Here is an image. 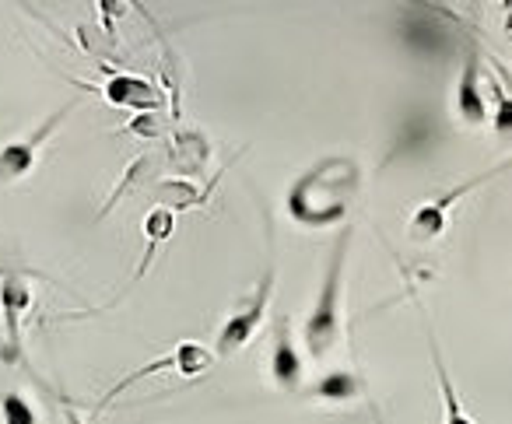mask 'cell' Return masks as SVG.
Returning <instances> with one entry per match:
<instances>
[{"instance_id": "d6986e66", "label": "cell", "mask_w": 512, "mask_h": 424, "mask_svg": "<svg viewBox=\"0 0 512 424\" xmlns=\"http://www.w3.org/2000/svg\"><path fill=\"white\" fill-rule=\"evenodd\" d=\"M491 95H495V130L512 137V95L498 81H491Z\"/></svg>"}, {"instance_id": "e0dca14e", "label": "cell", "mask_w": 512, "mask_h": 424, "mask_svg": "<svg viewBox=\"0 0 512 424\" xmlns=\"http://www.w3.org/2000/svg\"><path fill=\"white\" fill-rule=\"evenodd\" d=\"M148 165H151V162H148V158H144V155H141V158H134V162H130V169L123 172V183H120V186H113V193H109V200H106V207H102V211H99V218H106V214L113 211V207L120 204V200L127 197L130 190H134V186H137V179H141V172L148 169Z\"/></svg>"}, {"instance_id": "7402d4cb", "label": "cell", "mask_w": 512, "mask_h": 424, "mask_svg": "<svg viewBox=\"0 0 512 424\" xmlns=\"http://www.w3.org/2000/svg\"><path fill=\"white\" fill-rule=\"evenodd\" d=\"M123 4H127V8H134V11H137V15H141V18H144V22H148V25H151V29H155V32H158V39H162V25H158V18H155V15H151V11H148V4H144V0H123Z\"/></svg>"}, {"instance_id": "52a82bcc", "label": "cell", "mask_w": 512, "mask_h": 424, "mask_svg": "<svg viewBox=\"0 0 512 424\" xmlns=\"http://www.w3.org/2000/svg\"><path fill=\"white\" fill-rule=\"evenodd\" d=\"M71 109H74V102H67V106L57 109V113H53L32 137H25V141H11V144L0 148V183H18V179H25L32 169H36V151L43 148V141H50L53 130L67 120Z\"/></svg>"}, {"instance_id": "ac0fdd59", "label": "cell", "mask_w": 512, "mask_h": 424, "mask_svg": "<svg viewBox=\"0 0 512 424\" xmlns=\"http://www.w3.org/2000/svg\"><path fill=\"white\" fill-rule=\"evenodd\" d=\"M123 134H134L141 141H155V137L165 134V120L158 113H134L123 123Z\"/></svg>"}, {"instance_id": "30bf717a", "label": "cell", "mask_w": 512, "mask_h": 424, "mask_svg": "<svg viewBox=\"0 0 512 424\" xmlns=\"http://www.w3.org/2000/svg\"><path fill=\"white\" fill-rule=\"evenodd\" d=\"M271 379L278 389L295 393L302 382V354L292 337V319L278 316L274 319V340H271Z\"/></svg>"}, {"instance_id": "277c9868", "label": "cell", "mask_w": 512, "mask_h": 424, "mask_svg": "<svg viewBox=\"0 0 512 424\" xmlns=\"http://www.w3.org/2000/svg\"><path fill=\"white\" fill-rule=\"evenodd\" d=\"M214 368V354L207 351L204 344H197V340H183V344H176L169 354H162V358L148 361V365L134 368V372H127L120 382H113V386L106 389V396H102L99 403H95V414H102V410L109 407V403L120 400L127 389H134L141 379H148V375H158V372H179L183 379H197V375L211 372Z\"/></svg>"}, {"instance_id": "2e32d148", "label": "cell", "mask_w": 512, "mask_h": 424, "mask_svg": "<svg viewBox=\"0 0 512 424\" xmlns=\"http://www.w3.org/2000/svg\"><path fill=\"white\" fill-rule=\"evenodd\" d=\"M0 424H39V414L22 393H4L0 396Z\"/></svg>"}, {"instance_id": "4fadbf2b", "label": "cell", "mask_w": 512, "mask_h": 424, "mask_svg": "<svg viewBox=\"0 0 512 424\" xmlns=\"http://www.w3.org/2000/svg\"><path fill=\"white\" fill-rule=\"evenodd\" d=\"M172 232H176V214H172V211H165V207H158V204H155L148 214H144V239H148V249H144L141 267H137V270H134V277H130L127 291L141 284V277L151 270V263H155L158 249H162L165 242L172 239ZM127 291H123V295H127ZM123 295H120V298H123Z\"/></svg>"}, {"instance_id": "7a4b0ae2", "label": "cell", "mask_w": 512, "mask_h": 424, "mask_svg": "<svg viewBox=\"0 0 512 424\" xmlns=\"http://www.w3.org/2000/svg\"><path fill=\"white\" fill-rule=\"evenodd\" d=\"M351 239H355V228H341V239L330 249L327 270H323L320 295H316L313 309L302 326V340H306V351L316 361L327 358L337 344H341V305H344V274H348V256H351Z\"/></svg>"}, {"instance_id": "603a6c76", "label": "cell", "mask_w": 512, "mask_h": 424, "mask_svg": "<svg viewBox=\"0 0 512 424\" xmlns=\"http://www.w3.org/2000/svg\"><path fill=\"white\" fill-rule=\"evenodd\" d=\"M369 407H372V417H376V424H386V421H383V414H379V407H376V403H369Z\"/></svg>"}, {"instance_id": "44dd1931", "label": "cell", "mask_w": 512, "mask_h": 424, "mask_svg": "<svg viewBox=\"0 0 512 424\" xmlns=\"http://www.w3.org/2000/svg\"><path fill=\"white\" fill-rule=\"evenodd\" d=\"M397 4H404V8H411V11H435V15H446V18H456V22H463V18L456 15L453 8H446V4H435V0H397Z\"/></svg>"}, {"instance_id": "9c48e42d", "label": "cell", "mask_w": 512, "mask_h": 424, "mask_svg": "<svg viewBox=\"0 0 512 424\" xmlns=\"http://www.w3.org/2000/svg\"><path fill=\"white\" fill-rule=\"evenodd\" d=\"M453 102H456V116L467 127H481L488 120V106H484V92H481V53H477L474 43L467 46V57H463Z\"/></svg>"}, {"instance_id": "cb8c5ba5", "label": "cell", "mask_w": 512, "mask_h": 424, "mask_svg": "<svg viewBox=\"0 0 512 424\" xmlns=\"http://www.w3.org/2000/svg\"><path fill=\"white\" fill-rule=\"evenodd\" d=\"M435 4H442V0H435Z\"/></svg>"}, {"instance_id": "ba28073f", "label": "cell", "mask_w": 512, "mask_h": 424, "mask_svg": "<svg viewBox=\"0 0 512 424\" xmlns=\"http://www.w3.org/2000/svg\"><path fill=\"white\" fill-rule=\"evenodd\" d=\"M102 99L116 109H130V113H162L165 99L151 81L137 78V74H116L109 71V81L99 88Z\"/></svg>"}, {"instance_id": "7c38bea8", "label": "cell", "mask_w": 512, "mask_h": 424, "mask_svg": "<svg viewBox=\"0 0 512 424\" xmlns=\"http://www.w3.org/2000/svg\"><path fill=\"white\" fill-rule=\"evenodd\" d=\"M362 393H365L362 375L351 372V368H330V372H323L320 379L309 386L306 396L316 403H327V407H348V403H355Z\"/></svg>"}, {"instance_id": "6da1fadb", "label": "cell", "mask_w": 512, "mask_h": 424, "mask_svg": "<svg viewBox=\"0 0 512 424\" xmlns=\"http://www.w3.org/2000/svg\"><path fill=\"white\" fill-rule=\"evenodd\" d=\"M358 190H362L358 162L330 155L292 183V190H288V214H292L295 225L306 228L341 225L348 218L351 204H355Z\"/></svg>"}, {"instance_id": "3957f363", "label": "cell", "mask_w": 512, "mask_h": 424, "mask_svg": "<svg viewBox=\"0 0 512 424\" xmlns=\"http://www.w3.org/2000/svg\"><path fill=\"white\" fill-rule=\"evenodd\" d=\"M274 228L271 221H267V263H264V274H260V281H256V288L249 291L246 302H239L232 312H228V319L221 323L218 337H214V351H218V358H232V354H239L242 347L249 344V340L256 337V330H260V323H264L267 316V305H271L274 298V281H278V260H274Z\"/></svg>"}, {"instance_id": "5bb4252c", "label": "cell", "mask_w": 512, "mask_h": 424, "mask_svg": "<svg viewBox=\"0 0 512 424\" xmlns=\"http://www.w3.org/2000/svg\"><path fill=\"white\" fill-rule=\"evenodd\" d=\"M425 340H428V354H432L435 379H439V393H442V424H474L467 410H463L460 396H456V386H453V379H449V368H446V361H442L439 340H435V330L428 319H425Z\"/></svg>"}, {"instance_id": "8992f818", "label": "cell", "mask_w": 512, "mask_h": 424, "mask_svg": "<svg viewBox=\"0 0 512 424\" xmlns=\"http://www.w3.org/2000/svg\"><path fill=\"white\" fill-rule=\"evenodd\" d=\"M505 169H512V162L509 165H498V169L484 172V176L467 179V183H460L456 190H449V193H442V197H435V200H428V204H421L418 211L411 214V221H407V235H411L414 242H435L442 232H446L449 207H456V200H460L463 193L477 190V186L488 183V179H495L498 172H505Z\"/></svg>"}, {"instance_id": "9a60e30c", "label": "cell", "mask_w": 512, "mask_h": 424, "mask_svg": "<svg viewBox=\"0 0 512 424\" xmlns=\"http://www.w3.org/2000/svg\"><path fill=\"white\" fill-rule=\"evenodd\" d=\"M214 190V183L211 186H197V183H190V179H162V183L151 190V197H155V204L158 207H165V211H193V207H200L207 200V193Z\"/></svg>"}, {"instance_id": "5b68a950", "label": "cell", "mask_w": 512, "mask_h": 424, "mask_svg": "<svg viewBox=\"0 0 512 424\" xmlns=\"http://www.w3.org/2000/svg\"><path fill=\"white\" fill-rule=\"evenodd\" d=\"M32 309V288L25 281V274H4L0 277V319H4V351L0 358L8 365H18L25 358V340H22V323L25 312Z\"/></svg>"}, {"instance_id": "ffe728a7", "label": "cell", "mask_w": 512, "mask_h": 424, "mask_svg": "<svg viewBox=\"0 0 512 424\" xmlns=\"http://www.w3.org/2000/svg\"><path fill=\"white\" fill-rule=\"evenodd\" d=\"M43 386H46V382H43ZM46 393H50V396H57V407H60V414H64V424H88L85 417H81L78 403H74L71 396H64V393H53L50 386H46Z\"/></svg>"}, {"instance_id": "8fae6325", "label": "cell", "mask_w": 512, "mask_h": 424, "mask_svg": "<svg viewBox=\"0 0 512 424\" xmlns=\"http://www.w3.org/2000/svg\"><path fill=\"white\" fill-rule=\"evenodd\" d=\"M211 162V144L200 130H179L172 134L169 141V169L176 176L190 179V176H200Z\"/></svg>"}, {"instance_id": "d4e9b609", "label": "cell", "mask_w": 512, "mask_h": 424, "mask_svg": "<svg viewBox=\"0 0 512 424\" xmlns=\"http://www.w3.org/2000/svg\"><path fill=\"white\" fill-rule=\"evenodd\" d=\"M0 277H4V274H0Z\"/></svg>"}]
</instances>
